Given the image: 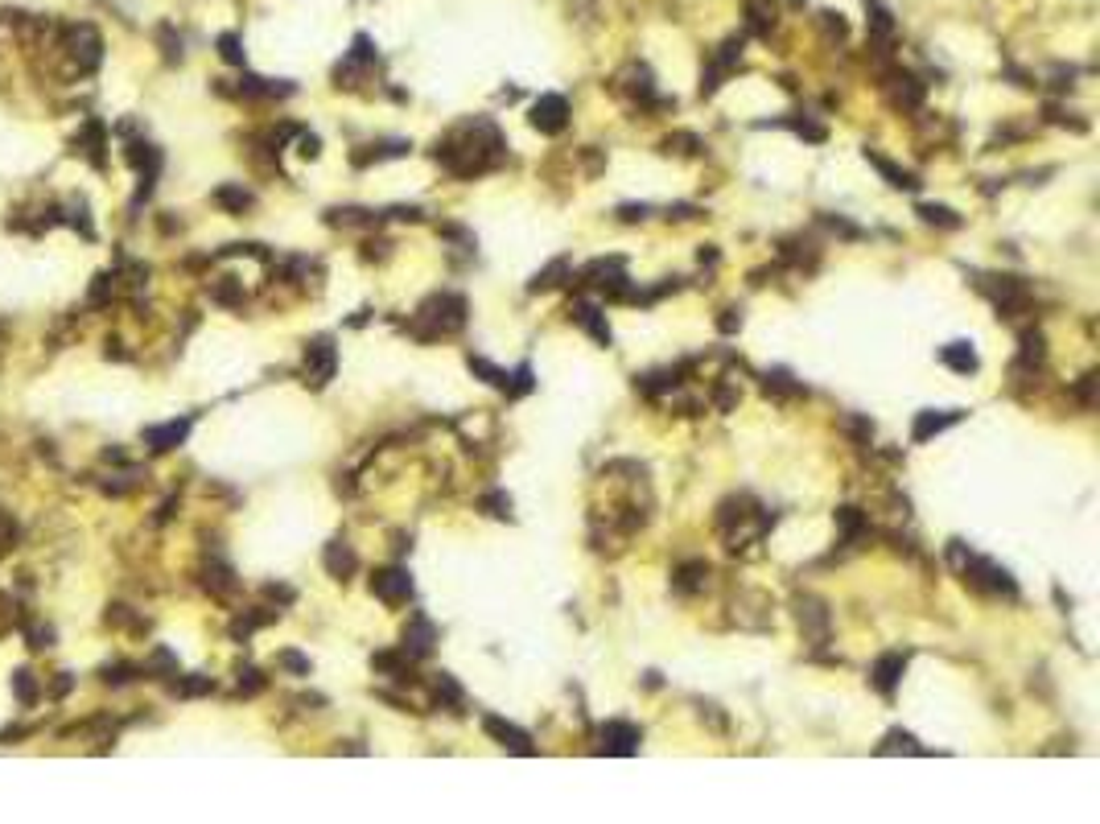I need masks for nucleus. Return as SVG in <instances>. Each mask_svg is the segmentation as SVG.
Masks as SVG:
<instances>
[{
  "mask_svg": "<svg viewBox=\"0 0 1100 824\" xmlns=\"http://www.w3.org/2000/svg\"><path fill=\"white\" fill-rule=\"evenodd\" d=\"M466 326V301L458 293H433L425 305L417 310V322H412V335L420 338H437V335H454Z\"/></svg>",
  "mask_w": 1100,
  "mask_h": 824,
  "instance_id": "1",
  "label": "nucleus"
},
{
  "mask_svg": "<svg viewBox=\"0 0 1100 824\" xmlns=\"http://www.w3.org/2000/svg\"><path fill=\"white\" fill-rule=\"evenodd\" d=\"M62 46H66V54L74 58V71L79 74H87V71H96L99 66V54H104V37H99V29L96 25H71L66 34H62Z\"/></svg>",
  "mask_w": 1100,
  "mask_h": 824,
  "instance_id": "2",
  "label": "nucleus"
},
{
  "mask_svg": "<svg viewBox=\"0 0 1100 824\" xmlns=\"http://www.w3.org/2000/svg\"><path fill=\"white\" fill-rule=\"evenodd\" d=\"M960 574H965V581L969 586H977V589H985V594H1005V597H1014L1018 594V586H1014V577L1005 574V569H997L993 561H981V557H965L960 561Z\"/></svg>",
  "mask_w": 1100,
  "mask_h": 824,
  "instance_id": "3",
  "label": "nucleus"
},
{
  "mask_svg": "<svg viewBox=\"0 0 1100 824\" xmlns=\"http://www.w3.org/2000/svg\"><path fill=\"white\" fill-rule=\"evenodd\" d=\"M335 367H338L335 343H330V338H313L310 347H305V383L322 388V383L335 380Z\"/></svg>",
  "mask_w": 1100,
  "mask_h": 824,
  "instance_id": "4",
  "label": "nucleus"
},
{
  "mask_svg": "<svg viewBox=\"0 0 1100 824\" xmlns=\"http://www.w3.org/2000/svg\"><path fill=\"white\" fill-rule=\"evenodd\" d=\"M371 594L380 597V602H388V606H404L408 597H412V577H408V569H380V574L371 577Z\"/></svg>",
  "mask_w": 1100,
  "mask_h": 824,
  "instance_id": "5",
  "label": "nucleus"
},
{
  "mask_svg": "<svg viewBox=\"0 0 1100 824\" xmlns=\"http://www.w3.org/2000/svg\"><path fill=\"white\" fill-rule=\"evenodd\" d=\"M532 124H536L540 132H549V136L565 132V124H569V99L565 96H540L536 104H532Z\"/></svg>",
  "mask_w": 1100,
  "mask_h": 824,
  "instance_id": "6",
  "label": "nucleus"
},
{
  "mask_svg": "<svg viewBox=\"0 0 1100 824\" xmlns=\"http://www.w3.org/2000/svg\"><path fill=\"white\" fill-rule=\"evenodd\" d=\"M738 58H742V37H730V42L718 50V58H713V66L705 71V79H701V96H713V91L721 87V79L738 66Z\"/></svg>",
  "mask_w": 1100,
  "mask_h": 824,
  "instance_id": "7",
  "label": "nucleus"
},
{
  "mask_svg": "<svg viewBox=\"0 0 1100 824\" xmlns=\"http://www.w3.org/2000/svg\"><path fill=\"white\" fill-rule=\"evenodd\" d=\"M903 672H907V656H898V651H886V656L873 659L870 681H873V689H878L882 697H890V693L898 689V681H903Z\"/></svg>",
  "mask_w": 1100,
  "mask_h": 824,
  "instance_id": "8",
  "label": "nucleus"
},
{
  "mask_svg": "<svg viewBox=\"0 0 1100 824\" xmlns=\"http://www.w3.org/2000/svg\"><path fill=\"white\" fill-rule=\"evenodd\" d=\"M482 729H487L490 738L499 742V746H507V751H515V754H536V746H532V738H527L524 729L519 726H512V721H503V717H482Z\"/></svg>",
  "mask_w": 1100,
  "mask_h": 824,
  "instance_id": "9",
  "label": "nucleus"
},
{
  "mask_svg": "<svg viewBox=\"0 0 1100 824\" xmlns=\"http://www.w3.org/2000/svg\"><path fill=\"white\" fill-rule=\"evenodd\" d=\"M639 742H643V734L631 721H606L602 726V751L606 754H635Z\"/></svg>",
  "mask_w": 1100,
  "mask_h": 824,
  "instance_id": "10",
  "label": "nucleus"
},
{
  "mask_svg": "<svg viewBox=\"0 0 1100 824\" xmlns=\"http://www.w3.org/2000/svg\"><path fill=\"white\" fill-rule=\"evenodd\" d=\"M796 619H800L804 635H808L812 643H825V639H828V610H825V602H816V597H800V602H796Z\"/></svg>",
  "mask_w": 1100,
  "mask_h": 824,
  "instance_id": "11",
  "label": "nucleus"
},
{
  "mask_svg": "<svg viewBox=\"0 0 1100 824\" xmlns=\"http://www.w3.org/2000/svg\"><path fill=\"white\" fill-rule=\"evenodd\" d=\"M128 166L141 169V198H149V194H153V181H157V169H161V153H157L153 144L132 141L128 144Z\"/></svg>",
  "mask_w": 1100,
  "mask_h": 824,
  "instance_id": "12",
  "label": "nucleus"
},
{
  "mask_svg": "<svg viewBox=\"0 0 1100 824\" xmlns=\"http://www.w3.org/2000/svg\"><path fill=\"white\" fill-rule=\"evenodd\" d=\"M433 643H437V627L417 614V619L408 622V631H404V656L408 659H425L433 651Z\"/></svg>",
  "mask_w": 1100,
  "mask_h": 824,
  "instance_id": "13",
  "label": "nucleus"
},
{
  "mask_svg": "<svg viewBox=\"0 0 1100 824\" xmlns=\"http://www.w3.org/2000/svg\"><path fill=\"white\" fill-rule=\"evenodd\" d=\"M186 433H190V420H169V425H153V429H144V445L153 450V454H165V450H178L186 442Z\"/></svg>",
  "mask_w": 1100,
  "mask_h": 824,
  "instance_id": "14",
  "label": "nucleus"
},
{
  "mask_svg": "<svg viewBox=\"0 0 1100 824\" xmlns=\"http://www.w3.org/2000/svg\"><path fill=\"white\" fill-rule=\"evenodd\" d=\"M960 417H965L960 408H948V412H932V408H927V412H919V417H915V425H911V437H915V442H927V437H935V433H944L948 425H957Z\"/></svg>",
  "mask_w": 1100,
  "mask_h": 824,
  "instance_id": "15",
  "label": "nucleus"
},
{
  "mask_svg": "<svg viewBox=\"0 0 1100 824\" xmlns=\"http://www.w3.org/2000/svg\"><path fill=\"white\" fill-rule=\"evenodd\" d=\"M322 561H326V574L330 577H350L355 569H359V557H355V549H350L347 540H330Z\"/></svg>",
  "mask_w": 1100,
  "mask_h": 824,
  "instance_id": "16",
  "label": "nucleus"
},
{
  "mask_svg": "<svg viewBox=\"0 0 1100 824\" xmlns=\"http://www.w3.org/2000/svg\"><path fill=\"white\" fill-rule=\"evenodd\" d=\"M865 161H870V166L878 169V173H882V178L890 181L895 190H919V178H915V173H907V169H898L895 161H886V157H878V153H873V149H865Z\"/></svg>",
  "mask_w": 1100,
  "mask_h": 824,
  "instance_id": "17",
  "label": "nucleus"
},
{
  "mask_svg": "<svg viewBox=\"0 0 1100 824\" xmlns=\"http://www.w3.org/2000/svg\"><path fill=\"white\" fill-rule=\"evenodd\" d=\"M865 25H870V37L873 42H890L895 37V17L886 9L882 0H865Z\"/></svg>",
  "mask_w": 1100,
  "mask_h": 824,
  "instance_id": "18",
  "label": "nucleus"
},
{
  "mask_svg": "<svg viewBox=\"0 0 1100 824\" xmlns=\"http://www.w3.org/2000/svg\"><path fill=\"white\" fill-rule=\"evenodd\" d=\"M573 322L586 326L598 343H611V326H606V318H602V310L594 305V301H577V305H573Z\"/></svg>",
  "mask_w": 1100,
  "mask_h": 824,
  "instance_id": "19",
  "label": "nucleus"
},
{
  "mask_svg": "<svg viewBox=\"0 0 1100 824\" xmlns=\"http://www.w3.org/2000/svg\"><path fill=\"white\" fill-rule=\"evenodd\" d=\"M672 581H676L681 594H696V589H705V581H709V565L705 561H684Z\"/></svg>",
  "mask_w": 1100,
  "mask_h": 824,
  "instance_id": "20",
  "label": "nucleus"
},
{
  "mask_svg": "<svg viewBox=\"0 0 1100 824\" xmlns=\"http://www.w3.org/2000/svg\"><path fill=\"white\" fill-rule=\"evenodd\" d=\"M940 358H944L952 371H960V375H973V371L981 367V363H977V350H973L969 343H948V347L940 350Z\"/></svg>",
  "mask_w": 1100,
  "mask_h": 824,
  "instance_id": "21",
  "label": "nucleus"
},
{
  "mask_svg": "<svg viewBox=\"0 0 1100 824\" xmlns=\"http://www.w3.org/2000/svg\"><path fill=\"white\" fill-rule=\"evenodd\" d=\"M915 215L923 219V223H932V227H948V231H957L965 219L952 211V206H940V203H919L915 206Z\"/></svg>",
  "mask_w": 1100,
  "mask_h": 824,
  "instance_id": "22",
  "label": "nucleus"
},
{
  "mask_svg": "<svg viewBox=\"0 0 1100 824\" xmlns=\"http://www.w3.org/2000/svg\"><path fill=\"white\" fill-rule=\"evenodd\" d=\"M412 144L408 141H380V144H367V153H355L350 161L355 166H371V161H388V157H408Z\"/></svg>",
  "mask_w": 1100,
  "mask_h": 824,
  "instance_id": "23",
  "label": "nucleus"
},
{
  "mask_svg": "<svg viewBox=\"0 0 1100 824\" xmlns=\"http://www.w3.org/2000/svg\"><path fill=\"white\" fill-rule=\"evenodd\" d=\"M326 223H342V227H375L380 215L363 211V206H342V211H326Z\"/></svg>",
  "mask_w": 1100,
  "mask_h": 824,
  "instance_id": "24",
  "label": "nucleus"
},
{
  "mask_svg": "<svg viewBox=\"0 0 1100 824\" xmlns=\"http://www.w3.org/2000/svg\"><path fill=\"white\" fill-rule=\"evenodd\" d=\"M746 17H750L754 34H766V29L775 25V4H771V0H746Z\"/></svg>",
  "mask_w": 1100,
  "mask_h": 824,
  "instance_id": "25",
  "label": "nucleus"
},
{
  "mask_svg": "<svg viewBox=\"0 0 1100 824\" xmlns=\"http://www.w3.org/2000/svg\"><path fill=\"white\" fill-rule=\"evenodd\" d=\"M895 83V104H903V108H919V99H923V87L911 79V74H895L890 79Z\"/></svg>",
  "mask_w": 1100,
  "mask_h": 824,
  "instance_id": "26",
  "label": "nucleus"
},
{
  "mask_svg": "<svg viewBox=\"0 0 1100 824\" xmlns=\"http://www.w3.org/2000/svg\"><path fill=\"white\" fill-rule=\"evenodd\" d=\"M215 203L223 206V211H248V206H251V194L243 190V186H219V190H215Z\"/></svg>",
  "mask_w": 1100,
  "mask_h": 824,
  "instance_id": "27",
  "label": "nucleus"
},
{
  "mask_svg": "<svg viewBox=\"0 0 1100 824\" xmlns=\"http://www.w3.org/2000/svg\"><path fill=\"white\" fill-rule=\"evenodd\" d=\"M561 276H569V260H552L544 273H536L532 276V293H540V289H552V285H561Z\"/></svg>",
  "mask_w": 1100,
  "mask_h": 824,
  "instance_id": "28",
  "label": "nucleus"
},
{
  "mask_svg": "<svg viewBox=\"0 0 1100 824\" xmlns=\"http://www.w3.org/2000/svg\"><path fill=\"white\" fill-rule=\"evenodd\" d=\"M206 589L219 594V597H227L231 589H235V577H231L227 565H211V569H206Z\"/></svg>",
  "mask_w": 1100,
  "mask_h": 824,
  "instance_id": "29",
  "label": "nucleus"
},
{
  "mask_svg": "<svg viewBox=\"0 0 1100 824\" xmlns=\"http://www.w3.org/2000/svg\"><path fill=\"white\" fill-rule=\"evenodd\" d=\"M837 528L845 532V540H858L865 532V515L858 507H837Z\"/></svg>",
  "mask_w": 1100,
  "mask_h": 824,
  "instance_id": "30",
  "label": "nucleus"
},
{
  "mask_svg": "<svg viewBox=\"0 0 1100 824\" xmlns=\"http://www.w3.org/2000/svg\"><path fill=\"white\" fill-rule=\"evenodd\" d=\"M1018 363H1022V367H1039L1042 363V335L1039 330H1027V335H1022V355H1018Z\"/></svg>",
  "mask_w": 1100,
  "mask_h": 824,
  "instance_id": "31",
  "label": "nucleus"
},
{
  "mask_svg": "<svg viewBox=\"0 0 1100 824\" xmlns=\"http://www.w3.org/2000/svg\"><path fill=\"white\" fill-rule=\"evenodd\" d=\"M371 664H375V672H388L392 681H408V676H412L404 659H400V656H392V651H380V656L371 659Z\"/></svg>",
  "mask_w": 1100,
  "mask_h": 824,
  "instance_id": "32",
  "label": "nucleus"
},
{
  "mask_svg": "<svg viewBox=\"0 0 1100 824\" xmlns=\"http://www.w3.org/2000/svg\"><path fill=\"white\" fill-rule=\"evenodd\" d=\"M79 144H87V157L96 161V166H104V128H99L96 119L83 128V136H79Z\"/></svg>",
  "mask_w": 1100,
  "mask_h": 824,
  "instance_id": "33",
  "label": "nucleus"
},
{
  "mask_svg": "<svg viewBox=\"0 0 1100 824\" xmlns=\"http://www.w3.org/2000/svg\"><path fill=\"white\" fill-rule=\"evenodd\" d=\"M890 751L923 754V746H919V742H915V738H911V734H903V729H890V734H886V742H882V746H878V754H890Z\"/></svg>",
  "mask_w": 1100,
  "mask_h": 824,
  "instance_id": "34",
  "label": "nucleus"
},
{
  "mask_svg": "<svg viewBox=\"0 0 1100 824\" xmlns=\"http://www.w3.org/2000/svg\"><path fill=\"white\" fill-rule=\"evenodd\" d=\"M470 371H474V375H482V380H487L490 388H507V371H499V367H495V363H487V358L470 355Z\"/></svg>",
  "mask_w": 1100,
  "mask_h": 824,
  "instance_id": "35",
  "label": "nucleus"
},
{
  "mask_svg": "<svg viewBox=\"0 0 1100 824\" xmlns=\"http://www.w3.org/2000/svg\"><path fill=\"white\" fill-rule=\"evenodd\" d=\"M12 693H17V701H21V705H34V701H37V681H34V672H25V668L17 672V676H12Z\"/></svg>",
  "mask_w": 1100,
  "mask_h": 824,
  "instance_id": "36",
  "label": "nucleus"
},
{
  "mask_svg": "<svg viewBox=\"0 0 1100 824\" xmlns=\"http://www.w3.org/2000/svg\"><path fill=\"white\" fill-rule=\"evenodd\" d=\"M219 54H223V62H231V66H243V46H240V37L235 34L219 37Z\"/></svg>",
  "mask_w": 1100,
  "mask_h": 824,
  "instance_id": "37",
  "label": "nucleus"
},
{
  "mask_svg": "<svg viewBox=\"0 0 1100 824\" xmlns=\"http://www.w3.org/2000/svg\"><path fill=\"white\" fill-rule=\"evenodd\" d=\"M503 392H507V396H527V392H532V367L524 363L515 375H507V388H503Z\"/></svg>",
  "mask_w": 1100,
  "mask_h": 824,
  "instance_id": "38",
  "label": "nucleus"
},
{
  "mask_svg": "<svg viewBox=\"0 0 1100 824\" xmlns=\"http://www.w3.org/2000/svg\"><path fill=\"white\" fill-rule=\"evenodd\" d=\"M763 388H766V392H800V383H791L788 371H771Z\"/></svg>",
  "mask_w": 1100,
  "mask_h": 824,
  "instance_id": "39",
  "label": "nucleus"
},
{
  "mask_svg": "<svg viewBox=\"0 0 1100 824\" xmlns=\"http://www.w3.org/2000/svg\"><path fill=\"white\" fill-rule=\"evenodd\" d=\"M281 668L297 672V676H310V659L301 656V651H281Z\"/></svg>",
  "mask_w": 1100,
  "mask_h": 824,
  "instance_id": "40",
  "label": "nucleus"
},
{
  "mask_svg": "<svg viewBox=\"0 0 1100 824\" xmlns=\"http://www.w3.org/2000/svg\"><path fill=\"white\" fill-rule=\"evenodd\" d=\"M482 507H490V515H499V520H507V515H512V499H507V495H499V490H495V495H487V499H482Z\"/></svg>",
  "mask_w": 1100,
  "mask_h": 824,
  "instance_id": "41",
  "label": "nucleus"
},
{
  "mask_svg": "<svg viewBox=\"0 0 1100 824\" xmlns=\"http://www.w3.org/2000/svg\"><path fill=\"white\" fill-rule=\"evenodd\" d=\"M437 697H442V701H450V705H458V701H462V689H458V684L442 672V676H437Z\"/></svg>",
  "mask_w": 1100,
  "mask_h": 824,
  "instance_id": "42",
  "label": "nucleus"
},
{
  "mask_svg": "<svg viewBox=\"0 0 1100 824\" xmlns=\"http://www.w3.org/2000/svg\"><path fill=\"white\" fill-rule=\"evenodd\" d=\"M260 689H264V676H260V672H256V668H243V672H240V693L251 697V693H260Z\"/></svg>",
  "mask_w": 1100,
  "mask_h": 824,
  "instance_id": "43",
  "label": "nucleus"
},
{
  "mask_svg": "<svg viewBox=\"0 0 1100 824\" xmlns=\"http://www.w3.org/2000/svg\"><path fill=\"white\" fill-rule=\"evenodd\" d=\"M820 21H825L828 34H837V37L850 34V29H845V21H841V12H820Z\"/></svg>",
  "mask_w": 1100,
  "mask_h": 824,
  "instance_id": "44",
  "label": "nucleus"
},
{
  "mask_svg": "<svg viewBox=\"0 0 1100 824\" xmlns=\"http://www.w3.org/2000/svg\"><path fill=\"white\" fill-rule=\"evenodd\" d=\"M211 689H215V684H211V681H206V676H198V681H186V684H181V693H186V697H198V693H211Z\"/></svg>",
  "mask_w": 1100,
  "mask_h": 824,
  "instance_id": "45",
  "label": "nucleus"
},
{
  "mask_svg": "<svg viewBox=\"0 0 1100 824\" xmlns=\"http://www.w3.org/2000/svg\"><path fill=\"white\" fill-rule=\"evenodd\" d=\"M112 293V276H96V285H91V301H108Z\"/></svg>",
  "mask_w": 1100,
  "mask_h": 824,
  "instance_id": "46",
  "label": "nucleus"
},
{
  "mask_svg": "<svg viewBox=\"0 0 1100 824\" xmlns=\"http://www.w3.org/2000/svg\"><path fill=\"white\" fill-rule=\"evenodd\" d=\"M128 676H136V668H128V664H116V668H108V684H124Z\"/></svg>",
  "mask_w": 1100,
  "mask_h": 824,
  "instance_id": "47",
  "label": "nucleus"
},
{
  "mask_svg": "<svg viewBox=\"0 0 1100 824\" xmlns=\"http://www.w3.org/2000/svg\"><path fill=\"white\" fill-rule=\"evenodd\" d=\"M161 42H165V50H169V62H178L181 58V46L173 42V29H161Z\"/></svg>",
  "mask_w": 1100,
  "mask_h": 824,
  "instance_id": "48",
  "label": "nucleus"
},
{
  "mask_svg": "<svg viewBox=\"0 0 1100 824\" xmlns=\"http://www.w3.org/2000/svg\"><path fill=\"white\" fill-rule=\"evenodd\" d=\"M718 326L726 330V335H730V330H738V326H742V313H738V310H726V318H721Z\"/></svg>",
  "mask_w": 1100,
  "mask_h": 824,
  "instance_id": "49",
  "label": "nucleus"
},
{
  "mask_svg": "<svg viewBox=\"0 0 1100 824\" xmlns=\"http://www.w3.org/2000/svg\"><path fill=\"white\" fill-rule=\"evenodd\" d=\"M301 157H318V136H301Z\"/></svg>",
  "mask_w": 1100,
  "mask_h": 824,
  "instance_id": "50",
  "label": "nucleus"
},
{
  "mask_svg": "<svg viewBox=\"0 0 1100 824\" xmlns=\"http://www.w3.org/2000/svg\"><path fill=\"white\" fill-rule=\"evenodd\" d=\"M647 215V206H622V219L627 223H635V219H643Z\"/></svg>",
  "mask_w": 1100,
  "mask_h": 824,
  "instance_id": "51",
  "label": "nucleus"
},
{
  "mask_svg": "<svg viewBox=\"0 0 1100 824\" xmlns=\"http://www.w3.org/2000/svg\"><path fill=\"white\" fill-rule=\"evenodd\" d=\"M62 693H71V676H58V681H54V697H62Z\"/></svg>",
  "mask_w": 1100,
  "mask_h": 824,
  "instance_id": "52",
  "label": "nucleus"
},
{
  "mask_svg": "<svg viewBox=\"0 0 1100 824\" xmlns=\"http://www.w3.org/2000/svg\"><path fill=\"white\" fill-rule=\"evenodd\" d=\"M791 4H804V0H791Z\"/></svg>",
  "mask_w": 1100,
  "mask_h": 824,
  "instance_id": "53",
  "label": "nucleus"
}]
</instances>
